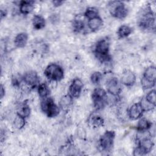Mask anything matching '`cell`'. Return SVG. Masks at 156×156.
<instances>
[{"mask_svg":"<svg viewBox=\"0 0 156 156\" xmlns=\"http://www.w3.org/2000/svg\"><path fill=\"white\" fill-rule=\"evenodd\" d=\"M138 23L139 26L142 29L155 30V16L152 9L149 6H146L141 10Z\"/></svg>","mask_w":156,"mask_h":156,"instance_id":"6da1fadb","label":"cell"},{"mask_svg":"<svg viewBox=\"0 0 156 156\" xmlns=\"http://www.w3.org/2000/svg\"><path fill=\"white\" fill-rule=\"evenodd\" d=\"M109 50L110 43L108 40L103 38L97 42L94 48V53L97 58L101 62L108 61L110 59Z\"/></svg>","mask_w":156,"mask_h":156,"instance_id":"7a4b0ae2","label":"cell"},{"mask_svg":"<svg viewBox=\"0 0 156 156\" xmlns=\"http://www.w3.org/2000/svg\"><path fill=\"white\" fill-rule=\"evenodd\" d=\"M107 94L102 88H96L92 92L91 99L94 107L99 110L102 109L107 104Z\"/></svg>","mask_w":156,"mask_h":156,"instance_id":"3957f363","label":"cell"},{"mask_svg":"<svg viewBox=\"0 0 156 156\" xmlns=\"http://www.w3.org/2000/svg\"><path fill=\"white\" fill-rule=\"evenodd\" d=\"M41 110L48 117L54 118L57 116L60 112L59 107L55 104L54 101L51 97L43 98L40 104Z\"/></svg>","mask_w":156,"mask_h":156,"instance_id":"277c9868","label":"cell"},{"mask_svg":"<svg viewBox=\"0 0 156 156\" xmlns=\"http://www.w3.org/2000/svg\"><path fill=\"white\" fill-rule=\"evenodd\" d=\"M45 76L52 81H60L63 79L64 71L63 68L57 63L48 65L44 71Z\"/></svg>","mask_w":156,"mask_h":156,"instance_id":"5b68a950","label":"cell"},{"mask_svg":"<svg viewBox=\"0 0 156 156\" xmlns=\"http://www.w3.org/2000/svg\"><path fill=\"white\" fill-rule=\"evenodd\" d=\"M156 82V68L154 66L147 67L144 71L143 77L141 80L142 87L145 89L153 88Z\"/></svg>","mask_w":156,"mask_h":156,"instance_id":"8992f818","label":"cell"},{"mask_svg":"<svg viewBox=\"0 0 156 156\" xmlns=\"http://www.w3.org/2000/svg\"><path fill=\"white\" fill-rule=\"evenodd\" d=\"M108 5L109 11L113 16L118 19H123L127 16L128 10L123 2L111 1Z\"/></svg>","mask_w":156,"mask_h":156,"instance_id":"52a82bcc","label":"cell"},{"mask_svg":"<svg viewBox=\"0 0 156 156\" xmlns=\"http://www.w3.org/2000/svg\"><path fill=\"white\" fill-rule=\"evenodd\" d=\"M154 142L151 138L143 137L138 140V144L133 151L134 155H143L150 152L153 147Z\"/></svg>","mask_w":156,"mask_h":156,"instance_id":"ba28073f","label":"cell"},{"mask_svg":"<svg viewBox=\"0 0 156 156\" xmlns=\"http://www.w3.org/2000/svg\"><path fill=\"white\" fill-rule=\"evenodd\" d=\"M115 133L112 130L105 131L99 140V146L102 151H110L113 146Z\"/></svg>","mask_w":156,"mask_h":156,"instance_id":"9c48e42d","label":"cell"},{"mask_svg":"<svg viewBox=\"0 0 156 156\" xmlns=\"http://www.w3.org/2000/svg\"><path fill=\"white\" fill-rule=\"evenodd\" d=\"M121 82L118 78L113 77L109 79L106 83L107 91L112 96H118L121 91Z\"/></svg>","mask_w":156,"mask_h":156,"instance_id":"30bf717a","label":"cell"},{"mask_svg":"<svg viewBox=\"0 0 156 156\" xmlns=\"http://www.w3.org/2000/svg\"><path fill=\"white\" fill-rule=\"evenodd\" d=\"M83 87V85L82 80L79 78H75L69 85V94L73 98H79L82 91Z\"/></svg>","mask_w":156,"mask_h":156,"instance_id":"8fae6325","label":"cell"},{"mask_svg":"<svg viewBox=\"0 0 156 156\" xmlns=\"http://www.w3.org/2000/svg\"><path fill=\"white\" fill-rule=\"evenodd\" d=\"M144 113V110L140 102L132 104L128 110L127 113L129 118L132 120H136L140 118Z\"/></svg>","mask_w":156,"mask_h":156,"instance_id":"7c38bea8","label":"cell"},{"mask_svg":"<svg viewBox=\"0 0 156 156\" xmlns=\"http://www.w3.org/2000/svg\"><path fill=\"white\" fill-rule=\"evenodd\" d=\"M136 82V76L135 74L130 70L124 71L121 77V83L127 87L133 86Z\"/></svg>","mask_w":156,"mask_h":156,"instance_id":"4fadbf2b","label":"cell"},{"mask_svg":"<svg viewBox=\"0 0 156 156\" xmlns=\"http://www.w3.org/2000/svg\"><path fill=\"white\" fill-rule=\"evenodd\" d=\"M22 79L24 82L30 87H34L38 82V74L34 71H29L26 72L23 76Z\"/></svg>","mask_w":156,"mask_h":156,"instance_id":"5bb4252c","label":"cell"},{"mask_svg":"<svg viewBox=\"0 0 156 156\" xmlns=\"http://www.w3.org/2000/svg\"><path fill=\"white\" fill-rule=\"evenodd\" d=\"M34 9V1H22L20 2V11L22 14L27 15L31 13Z\"/></svg>","mask_w":156,"mask_h":156,"instance_id":"9a60e30c","label":"cell"},{"mask_svg":"<svg viewBox=\"0 0 156 156\" xmlns=\"http://www.w3.org/2000/svg\"><path fill=\"white\" fill-rule=\"evenodd\" d=\"M28 41V35L26 32H21L16 35L14 40V44L16 47L22 48L26 46Z\"/></svg>","mask_w":156,"mask_h":156,"instance_id":"2e32d148","label":"cell"},{"mask_svg":"<svg viewBox=\"0 0 156 156\" xmlns=\"http://www.w3.org/2000/svg\"><path fill=\"white\" fill-rule=\"evenodd\" d=\"M16 114L24 118H27L30 116V108L27 102L21 103L17 107Z\"/></svg>","mask_w":156,"mask_h":156,"instance_id":"e0dca14e","label":"cell"},{"mask_svg":"<svg viewBox=\"0 0 156 156\" xmlns=\"http://www.w3.org/2000/svg\"><path fill=\"white\" fill-rule=\"evenodd\" d=\"M139 121L136 125V129L140 132H145L147 131L152 126V123L145 118H139Z\"/></svg>","mask_w":156,"mask_h":156,"instance_id":"ac0fdd59","label":"cell"},{"mask_svg":"<svg viewBox=\"0 0 156 156\" xmlns=\"http://www.w3.org/2000/svg\"><path fill=\"white\" fill-rule=\"evenodd\" d=\"M88 122L93 127H99L103 126L104 121L101 116L94 113L90 116L88 118Z\"/></svg>","mask_w":156,"mask_h":156,"instance_id":"d6986e66","label":"cell"},{"mask_svg":"<svg viewBox=\"0 0 156 156\" xmlns=\"http://www.w3.org/2000/svg\"><path fill=\"white\" fill-rule=\"evenodd\" d=\"M102 24L103 21L99 16L88 21V27L93 32L98 30Z\"/></svg>","mask_w":156,"mask_h":156,"instance_id":"ffe728a7","label":"cell"},{"mask_svg":"<svg viewBox=\"0 0 156 156\" xmlns=\"http://www.w3.org/2000/svg\"><path fill=\"white\" fill-rule=\"evenodd\" d=\"M32 25L34 29L40 30L44 27L46 21L44 18L39 15H35L32 18Z\"/></svg>","mask_w":156,"mask_h":156,"instance_id":"44dd1931","label":"cell"},{"mask_svg":"<svg viewBox=\"0 0 156 156\" xmlns=\"http://www.w3.org/2000/svg\"><path fill=\"white\" fill-rule=\"evenodd\" d=\"M132 32V29L127 25L121 26L117 30V35L120 38H123L128 37Z\"/></svg>","mask_w":156,"mask_h":156,"instance_id":"7402d4cb","label":"cell"},{"mask_svg":"<svg viewBox=\"0 0 156 156\" xmlns=\"http://www.w3.org/2000/svg\"><path fill=\"white\" fill-rule=\"evenodd\" d=\"M37 91L39 96L42 99L48 97L50 94L49 88L45 83H41L38 86Z\"/></svg>","mask_w":156,"mask_h":156,"instance_id":"603a6c76","label":"cell"},{"mask_svg":"<svg viewBox=\"0 0 156 156\" xmlns=\"http://www.w3.org/2000/svg\"><path fill=\"white\" fill-rule=\"evenodd\" d=\"M84 16L88 20L99 16L98 10L95 7H88L84 13Z\"/></svg>","mask_w":156,"mask_h":156,"instance_id":"cb8c5ba5","label":"cell"},{"mask_svg":"<svg viewBox=\"0 0 156 156\" xmlns=\"http://www.w3.org/2000/svg\"><path fill=\"white\" fill-rule=\"evenodd\" d=\"M72 102L73 98L69 94H67L62 97L60 101V105L62 108H66L70 106V105L72 104Z\"/></svg>","mask_w":156,"mask_h":156,"instance_id":"d4e9b609","label":"cell"},{"mask_svg":"<svg viewBox=\"0 0 156 156\" xmlns=\"http://www.w3.org/2000/svg\"><path fill=\"white\" fill-rule=\"evenodd\" d=\"M73 27L76 32H80L85 28L84 21L82 19H75L73 23Z\"/></svg>","mask_w":156,"mask_h":156,"instance_id":"484cf974","label":"cell"},{"mask_svg":"<svg viewBox=\"0 0 156 156\" xmlns=\"http://www.w3.org/2000/svg\"><path fill=\"white\" fill-rule=\"evenodd\" d=\"M102 79V74L99 71L94 72L90 77V80L94 85H98Z\"/></svg>","mask_w":156,"mask_h":156,"instance_id":"4316f807","label":"cell"},{"mask_svg":"<svg viewBox=\"0 0 156 156\" xmlns=\"http://www.w3.org/2000/svg\"><path fill=\"white\" fill-rule=\"evenodd\" d=\"M13 124L16 129H21L23 128L26 124V118H24L17 115L14 119Z\"/></svg>","mask_w":156,"mask_h":156,"instance_id":"83f0119b","label":"cell"},{"mask_svg":"<svg viewBox=\"0 0 156 156\" xmlns=\"http://www.w3.org/2000/svg\"><path fill=\"white\" fill-rule=\"evenodd\" d=\"M145 99L150 104L155 106V90H152L145 96Z\"/></svg>","mask_w":156,"mask_h":156,"instance_id":"f1b7e54d","label":"cell"},{"mask_svg":"<svg viewBox=\"0 0 156 156\" xmlns=\"http://www.w3.org/2000/svg\"><path fill=\"white\" fill-rule=\"evenodd\" d=\"M144 112H147V111H150L151 110H152L153 108H154V107H155V105L150 104L149 102H147L145 98H143L141 99V101L140 102Z\"/></svg>","mask_w":156,"mask_h":156,"instance_id":"f546056e","label":"cell"},{"mask_svg":"<svg viewBox=\"0 0 156 156\" xmlns=\"http://www.w3.org/2000/svg\"><path fill=\"white\" fill-rule=\"evenodd\" d=\"M52 2L54 6H55V7H58V6H60V5L63 3V1L55 0V1H53Z\"/></svg>","mask_w":156,"mask_h":156,"instance_id":"4dcf8cb0","label":"cell"},{"mask_svg":"<svg viewBox=\"0 0 156 156\" xmlns=\"http://www.w3.org/2000/svg\"><path fill=\"white\" fill-rule=\"evenodd\" d=\"M5 89L2 85H1V90H0V96L1 99H2L3 97L5 96Z\"/></svg>","mask_w":156,"mask_h":156,"instance_id":"1f68e13d","label":"cell"},{"mask_svg":"<svg viewBox=\"0 0 156 156\" xmlns=\"http://www.w3.org/2000/svg\"><path fill=\"white\" fill-rule=\"evenodd\" d=\"M58 17L55 15H52L51 16V21L53 23H55V21H58Z\"/></svg>","mask_w":156,"mask_h":156,"instance_id":"d6a6232c","label":"cell"},{"mask_svg":"<svg viewBox=\"0 0 156 156\" xmlns=\"http://www.w3.org/2000/svg\"><path fill=\"white\" fill-rule=\"evenodd\" d=\"M6 15V12L4 10H1V19H2L3 18V17L4 16H5Z\"/></svg>","mask_w":156,"mask_h":156,"instance_id":"836d02e7","label":"cell"}]
</instances>
